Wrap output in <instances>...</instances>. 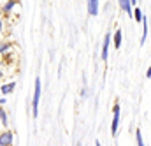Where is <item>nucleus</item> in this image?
I'll return each instance as SVG.
<instances>
[{"mask_svg":"<svg viewBox=\"0 0 151 146\" xmlns=\"http://www.w3.org/2000/svg\"><path fill=\"white\" fill-rule=\"evenodd\" d=\"M111 40H113V35H111V34H106L104 44H102V53H100V58H102L104 62H107V58H109V46H111Z\"/></svg>","mask_w":151,"mask_h":146,"instance_id":"nucleus-3","label":"nucleus"},{"mask_svg":"<svg viewBox=\"0 0 151 146\" xmlns=\"http://www.w3.org/2000/svg\"><path fill=\"white\" fill-rule=\"evenodd\" d=\"M12 145V132L11 130H4L0 134V146H11Z\"/></svg>","mask_w":151,"mask_h":146,"instance_id":"nucleus-6","label":"nucleus"},{"mask_svg":"<svg viewBox=\"0 0 151 146\" xmlns=\"http://www.w3.org/2000/svg\"><path fill=\"white\" fill-rule=\"evenodd\" d=\"M5 104H7V97L2 95V99H0V106H5Z\"/></svg>","mask_w":151,"mask_h":146,"instance_id":"nucleus-15","label":"nucleus"},{"mask_svg":"<svg viewBox=\"0 0 151 146\" xmlns=\"http://www.w3.org/2000/svg\"><path fill=\"white\" fill-rule=\"evenodd\" d=\"M40 92H42V83L40 79L35 77V88H34V97H32V114L34 118L39 116V100H40Z\"/></svg>","mask_w":151,"mask_h":146,"instance_id":"nucleus-1","label":"nucleus"},{"mask_svg":"<svg viewBox=\"0 0 151 146\" xmlns=\"http://www.w3.org/2000/svg\"><path fill=\"white\" fill-rule=\"evenodd\" d=\"M86 4H88V14L97 16L100 11V0H86Z\"/></svg>","mask_w":151,"mask_h":146,"instance_id":"nucleus-5","label":"nucleus"},{"mask_svg":"<svg viewBox=\"0 0 151 146\" xmlns=\"http://www.w3.org/2000/svg\"><path fill=\"white\" fill-rule=\"evenodd\" d=\"M146 39H148V18L142 20V37H141V46L146 44Z\"/></svg>","mask_w":151,"mask_h":146,"instance_id":"nucleus-9","label":"nucleus"},{"mask_svg":"<svg viewBox=\"0 0 151 146\" xmlns=\"http://www.w3.org/2000/svg\"><path fill=\"white\" fill-rule=\"evenodd\" d=\"M119 127V104H114L113 108V121H111V136H116Z\"/></svg>","mask_w":151,"mask_h":146,"instance_id":"nucleus-2","label":"nucleus"},{"mask_svg":"<svg viewBox=\"0 0 151 146\" xmlns=\"http://www.w3.org/2000/svg\"><path fill=\"white\" fill-rule=\"evenodd\" d=\"M118 4H119V9L125 14H128L130 18H134V4H132V0H118Z\"/></svg>","mask_w":151,"mask_h":146,"instance_id":"nucleus-4","label":"nucleus"},{"mask_svg":"<svg viewBox=\"0 0 151 146\" xmlns=\"http://www.w3.org/2000/svg\"><path fill=\"white\" fill-rule=\"evenodd\" d=\"M16 5H18V0H7V2H4V7H2L4 14H9Z\"/></svg>","mask_w":151,"mask_h":146,"instance_id":"nucleus-7","label":"nucleus"},{"mask_svg":"<svg viewBox=\"0 0 151 146\" xmlns=\"http://www.w3.org/2000/svg\"><path fill=\"white\" fill-rule=\"evenodd\" d=\"M86 95H88V90H86V86H84V88L81 90V97H86Z\"/></svg>","mask_w":151,"mask_h":146,"instance_id":"nucleus-16","label":"nucleus"},{"mask_svg":"<svg viewBox=\"0 0 151 146\" xmlns=\"http://www.w3.org/2000/svg\"><path fill=\"white\" fill-rule=\"evenodd\" d=\"M123 37V34H121V28H116V32H114V35H113V42H114V48L116 49H119V46H121V39Z\"/></svg>","mask_w":151,"mask_h":146,"instance_id":"nucleus-8","label":"nucleus"},{"mask_svg":"<svg viewBox=\"0 0 151 146\" xmlns=\"http://www.w3.org/2000/svg\"><path fill=\"white\" fill-rule=\"evenodd\" d=\"M14 88H16V83H9V85H2L0 92H2V95H9V93H12Z\"/></svg>","mask_w":151,"mask_h":146,"instance_id":"nucleus-10","label":"nucleus"},{"mask_svg":"<svg viewBox=\"0 0 151 146\" xmlns=\"http://www.w3.org/2000/svg\"><path fill=\"white\" fill-rule=\"evenodd\" d=\"M132 4H134V7H135V5H137V0H132Z\"/></svg>","mask_w":151,"mask_h":146,"instance_id":"nucleus-18","label":"nucleus"},{"mask_svg":"<svg viewBox=\"0 0 151 146\" xmlns=\"http://www.w3.org/2000/svg\"><path fill=\"white\" fill-rule=\"evenodd\" d=\"M9 49H11V44H9V42H2L0 53H2V55H5V53H9Z\"/></svg>","mask_w":151,"mask_h":146,"instance_id":"nucleus-14","label":"nucleus"},{"mask_svg":"<svg viewBox=\"0 0 151 146\" xmlns=\"http://www.w3.org/2000/svg\"><path fill=\"white\" fill-rule=\"evenodd\" d=\"M134 20H135L137 23H142V20H144L142 11H141V9H137V7H134Z\"/></svg>","mask_w":151,"mask_h":146,"instance_id":"nucleus-11","label":"nucleus"},{"mask_svg":"<svg viewBox=\"0 0 151 146\" xmlns=\"http://www.w3.org/2000/svg\"><path fill=\"white\" fill-rule=\"evenodd\" d=\"M146 77H151V67L148 69V71H146Z\"/></svg>","mask_w":151,"mask_h":146,"instance_id":"nucleus-17","label":"nucleus"},{"mask_svg":"<svg viewBox=\"0 0 151 146\" xmlns=\"http://www.w3.org/2000/svg\"><path fill=\"white\" fill-rule=\"evenodd\" d=\"M0 123H2V127H4V129H5V127H7V123H9V120H7V113H5L4 108L0 109Z\"/></svg>","mask_w":151,"mask_h":146,"instance_id":"nucleus-12","label":"nucleus"},{"mask_svg":"<svg viewBox=\"0 0 151 146\" xmlns=\"http://www.w3.org/2000/svg\"><path fill=\"white\" fill-rule=\"evenodd\" d=\"M135 141H137V145H139V146L144 145V139H142V134H141V130H139V129L135 130Z\"/></svg>","mask_w":151,"mask_h":146,"instance_id":"nucleus-13","label":"nucleus"}]
</instances>
